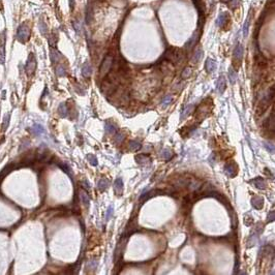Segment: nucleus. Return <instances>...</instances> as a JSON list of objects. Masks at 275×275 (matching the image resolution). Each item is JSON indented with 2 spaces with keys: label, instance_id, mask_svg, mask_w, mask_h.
<instances>
[{
  "label": "nucleus",
  "instance_id": "obj_26",
  "mask_svg": "<svg viewBox=\"0 0 275 275\" xmlns=\"http://www.w3.org/2000/svg\"><path fill=\"white\" fill-rule=\"evenodd\" d=\"M128 147H129V150L138 151L142 148V145H141V143H139V142H137V141H129Z\"/></svg>",
  "mask_w": 275,
  "mask_h": 275
},
{
  "label": "nucleus",
  "instance_id": "obj_39",
  "mask_svg": "<svg viewBox=\"0 0 275 275\" xmlns=\"http://www.w3.org/2000/svg\"><path fill=\"white\" fill-rule=\"evenodd\" d=\"M239 5V0H230L229 1V6L232 9H235Z\"/></svg>",
  "mask_w": 275,
  "mask_h": 275
},
{
  "label": "nucleus",
  "instance_id": "obj_11",
  "mask_svg": "<svg viewBox=\"0 0 275 275\" xmlns=\"http://www.w3.org/2000/svg\"><path fill=\"white\" fill-rule=\"evenodd\" d=\"M114 192L117 195H121L123 192V182L121 178H117L114 182Z\"/></svg>",
  "mask_w": 275,
  "mask_h": 275
},
{
  "label": "nucleus",
  "instance_id": "obj_37",
  "mask_svg": "<svg viewBox=\"0 0 275 275\" xmlns=\"http://www.w3.org/2000/svg\"><path fill=\"white\" fill-rule=\"evenodd\" d=\"M87 268L88 269H95L96 268V266H97V261H95V260H92V261H89V262L87 263Z\"/></svg>",
  "mask_w": 275,
  "mask_h": 275
},
{
  "label": "nucleus",
  "instance_id": "obj_3",
  "mask_svg": "<svg viewBox=\"0 0 275 275\" xmlns=\"http://www.w3.org/2000/svg\"><path fill=\"white\" fill-rule=\"evenodd\" d=\"M113 62H114L113 55L108 54L106 57H104V61H102V63L101 65V68H99V74H101V76H106V74H108L110 69L112 68Z\"/></svg>",
  "mask_w": 275,
  "mask_h": 275
},
{
  "label": "nucleus",
  "instance_id": "obj_30",
  "mask_svg": "<svg viewBox=\"0 0 275 275\" xmlns=\"http://www.w3.org/2000/svg\"><path fill=\"white\" fill-rule=\"evenodd\" d=\"M192 111H193V106H188L186 107V109H184L183 112H182V115H181V119H184V118H186L188 115H189L190 113H192Z\"/></svg>",
  "mask_w": 275,
  "mask_h": 275
},
{
  "label": "nucleus",
  "instance_id": "obj_27",
  "mask_svg": "<svg viewBox=\"0 0 275 275\" xmlns=\"http://www.w3.org/2000/svg\"><path fill=\"white\" fill-rule=\"evenodd\" d=\"M202 56H203L202 49H198V50L195 52V55H193V57H192V62H193V63H198V62L201 60Z\"/></svg>",
  "mask_w": 275,
  "mask_h": 275
},
{
  "label": "nucleus",
  "instance_id": "obj_10",
  "mask_svg": "<svg viewBox=\"0 0 275 275\" xmlns=\"http://www.w3.org/2000/svg\"><path fill=\"white\" fill-rule=\"evenodd\" d=\"M251 205L255 207V209H262L264 206V199L260 195H255L251 199Z\"/></svg>",
  "mask_w": 275,
  "mask_h": 275
},
{
  "label": "nucleus",
  "instance_id": "obj_15",
  "mask_svg": "<svg viewBox=\"0 0 275 275\" xmlns=\"http://www.w3.org/2000/svg\"><path fill=\"white\" fill-rule=\"evenodd\" d=\"M243 53H244V49L242 45H237V47L235 48L234 50V57L238 60H241L242 57H243Z\"/></svg>",
  "mask_w": 275,
  "mask_h": 275
},
{
  "label": "nucleus",
  "instance_id": "obj_6",
  "mask_svg": "<svg viewBox=\"0 0 275 275\" xmlns=\"http://www.w3.org/2000/svg\"><path fill=\"white\" fill-rule=\"evenodd\" d=\"M126 241H127V236H123L122 239L120 240V242L118 243L117 247L115 249V253H114V261H115V262L120 261V258L123 253L125 245H126Z\"/></svg>",
  "mask_w": 275,
  "mask_h": 275
},
{
  "label": "nucleus",
  "instance_id": "obj_33",
  "mask_svg": "<svg viewBox=\"0 0 275 275\" xmlns=\"http://www.w3.org/2000/svg\"><path fill=\"white\" fill-rule=\"evenodd\" d=\"M4 58H5V55H4V41H2V45H0V63H4Z\"/></svg>",
  "mask_w": 275,
  "mask_h": 275
},
{
  "label": "nucleus",
  "instance_id": "obj_31",
  "mask_svg": "<svg viewBox=\"0 0 275 275\" xmlns=\"http://www.w3.org/2000/svg\"><path fill=\"white\" fill-rule=\"evenodd\" d=\"M192 69L190 67H186V68H184L182 74H181V77H182V79H187L192 76Z\"/></svg>",
  "mask_w": 275,
  "mask_h": 275
},
{
  "label": "nucleus",
  "instance_id": "obj_22",
  "mask_svg": "<svg viewBox=\"0 0 275 275\" xmlns=\"http://www.w3.org/2000/svg\"><path fill=\"white\" fill-rule=\"evenodd\" d=\"M92 20H93V9L91 4L89 3L87 6V9H86V22L89 24V23H91Z\"/></svg>",
  "mask_w": 275,
  "mask_h": 275
},
{
  "label": "nucleus",
  "instance_id": "obj_25",
  "mask_svg": "<svg viewBox=\"0 0 275 275\" xmlns=\"http://www.w3.org/2000/svg\"><path fill=\"white\" fill-rule=\"evenodd\" d=\"M80 199H81V201H82L83 204H85L86 206L89 205V202H90L89 195H88V193L86 192L85 190H82V192H80Z\"/></svg>",
  "mask_w": 275,
  "mask_h": 275
},
{
  "label": "nucleus",
  "instance_id": "obj_4",
  "mask_svg": "<svg viewBox=\"0 0 275 275\" xmlns=\"http://www.w3.org/2000/svg\"><path fill=\"white\" fill-rule=\"evenodd\" d=\"M30 36V29L26 24H22L18 29L17 32V38L21 43H25L29 39Z\"/></svg>",
  "mask_w": 275,
  "mask_h": 275
},
{
  "label": "nucleus",
  "instance_id": "obj_8",
  "mask_svg": "<svg viewBox=\"0 0 275 275\" xmlns=\"http://www.w3.org/2000/svg\"><path fill=\"white\" fill-rule=\"evenodd\" d=\"M264 127L269 130H271L272 132H274L275 130V125H274V111L271 112V114H270L269 118L265 121L264 123Z\"/></svg>",
  "mask_w": 275,
  "mask_h": 275
},
{
  "label": "nucleus",
  "instance_id": "obj_32",
  "mask_svg": "<svg viewBox=\"0 0 275 275\" xmlns=\"http://www.w3.org/2000/svg\"><path fill=\"white\" fill-rule=\"evenodd\" d=\"M171 151L169 150V149H164V150L162 151V157L164 158L165 160H169L170 158H171Z\"/></svg>",
  "mask_w": 275,
  "mask_h": 275
},
{
  "label": "nucleus",
  "instance_id": "obj_41",
  "mask_svg": "<svg viewBox=\"0 0 275 275\" xmlns=\"http://www.w3.org/2000/svg\"><path fill=\"white\" fill-rule=\"evenodd\" d=\"M171 101H172V97H171V96H167V97H165V98L164 99V101H162V107H164V108H165L167 106H169L170 102H171Z\"/></svg>",
  "mask_w": 275,
  "mask_h": 275
},
{
  "label": "nucleus",
  "instance_id": "obj_1",
  "mask_svg": "<svg viewBox=\"0 0 275 275\" xmlns=\"http://www.w3.org/2000/svg\"><path fill=\"white\" fill-rule=\"evenodd\" d=\"M183 58H184L183 51L180 50V49H177V48L168 49V50L165 52L164 56H162V59L168 60V61L172 62L173 64L181 63Z\"/></svg>",
  "mask_w": 275,
  "mask_h": 275
},
{
  "label": "nucleus",
  "instance_id": "obj_34",
  "mask_svg": "<svg viewBox=\"0 0 275 275\" xmlns=\"http://www.w3.org/2000/svg\"><path fill=\"white\" fill-rule=\"evenodd\" d=\"M124 134H117L115 137H114V141H115L116 144H121L124 140Z\"/></svg>",
  "mask_w": 275,
  "mask_h": 275
},
{
  "label": "nucleus",
  "instance_id": "obj_7",
  "mask_svg": "<svg viewBox=\"0 0 275 275\" xmlns=\"http://www.w3.org/2000/svg\"><path fill=\"white\" fill-rule=\"evenodd\" d=\"M225 171L228 176L233 178V177H235L237 173H238V165L235 164L234 162H229L228 164L225 165Z\"/></svg>",
  "mask_w": 275,
  "mask_h": 275
},
{
  "label": "nucleus",
  "instance_id": "obj_29",
  "mask_svg": "<svg viewBox=\"0 0 275 275\" xmlns=\"http://www.w3.org/2000/svg\"><path fill=\"white\" fill-rule=\"evenodd\" d=\"M60 57H61V55H60L59 52H57V51L54 50V49H52V50H51V59H52L53 63H56V62L59 60Z\"/></svg>",
  "mask_w": 275,
  "mask_h": 275
},
{
  "label": "nucleus",
  "instance_id": "obj_2",
  "mask_svg": "<svg viewBox=\"0 0 275 275\" xmlns=\"http://www.w3.org/2000/svg\"><path fill=\"white\" fill-rule=\"evenodd\" d=\"M211 104H212V101L211 102H209V104H206V101H205L204 102H202V104L198 107V109L195 110V118H197L198 120L201 121L203 119H205V118L210 114Z\"/></svg>",
  "mask_w": 275,
  "mask_h": 275
},
{
  "label": "nucleus",
  "instance_id": "obj_45",
  "mask_svg": "<svg viewBox=\"0 0 275 275\" xmlns=\"http://www.w3.org/2000/svg\"><path fill=\"white\" fill-rule=\"evenodd\" d=\"M8 117H9V114H8V115L4 117V121H3V126H4V128H5L6 126H8Z\"/></svg>",
  "mask_w": 275,
  "mask_h": 275
},
{
  "label": "nucleus",
  "instance_id": "obj_38",
  "mask_svg": "<svg viewBox=\"0 0 275 275\" xmlns=\"http://www.w3.org/2000/svg\"><path fill=\"white\" fill-rule=\"evenodd\" d=\"M39 30H41V32L44 34V35H45V34L47 33V31H48V29H47V25L43 22V21L39 22Z\"/></svg>",
  "mask_w": 275,
  "mask_h": 275
},
{
  "label": "nucleus",
  "instance_id": "obj_16",
  "mask_svg": "<svg viewBox=\"0 0 275 275\" xmlns=\"http://www.w3.org/2000/svg\"><path fill=\"white\" fill-rule=\"evenodd\" d=\"M104 130H106V134H110V136H113V134H115L116 131H117V127H116L112 122H106Z\"/></svg>",
  "mask_w": 275,
  "mask_h": 275
},
{
  "label": "nucleus",
  "instance_id": "obj_18",
  "mask_svg": "<svg viewBox=\"0 0 275 275\" xmlns=\"http://www.w3.org/2000/svg\"><path fill=\"white\" fill-rule=\"evenodd\" d=\"M97 186H98V189L99 190L104 192V190H106L107 188L110 186V181H109L107 178H101V180L98 181V184H97Z\"/></svg>",
  "mask_w": 275,
  "mask_h": 275
},
{
  "label": "nucleus",
  "instance_id": "obj_21",
  "mask_svg": "<svg viewBox=\"0 0 275 275\" xmlns=\"http://www.w3.org/2000/svg\"><path fill=\"white\" fill-rule=\"evenodd\" d=\"M137 231V223L134 219H131L129 221V223L127 225V229H126V236L132 234L134 232Z\"/></svg>",
  "mask_w": 275,
  "mask_h": 275
},
{
  "label": "nucleus",
  "instance_id": "obj_36",
  "mask_svg": "<svg viewBox=\"0 0 275 275\" xmlns=\"http://www.w3.org/2000/svg\"><path fill=\"white\" fill-rule=\"evenodd\" d=\"M56 73L59 77H62V76H65V74H66V71H65L64 67L62 66V65H60V66H58L57 68H56Z\"/></svg>",
  "mask_w": 275,
  "mask_h": 275
},
{
  "label": "nucleus",
  "instance_id": "obj_47",
  "mask_svg": "<svg viewBox=\"0 0 275 275\" xmlns=\"http://www.w3.org/2000/svg\"><path fill=\"white\" fill-rule=\"evenodd\" d=\"M220 1H221V2H229L230 0H220Z\"/></svg>",
  "mask_w": 275,
  "mask_h": 275
},
{
  "label": "nucleus",
  "instance_id": "obj_42",
  "mask_svg": "<svg viewBox=\"0 0 275 275\" xmlns=\"http://www.w3.org/2000/svg\"><path fill=\"white\" fill-rule=\"evenodd\" d=\"M265 147H266V149L269 152L271 153H274V146L272 145V144H269V143H265Z\"/></svg>",
  "mask_w": 275,
  "mask_h": 275
},
{
  "label": "nucleus",
  "instance_id": "obj_17",
  "mask_svg": "<svg viewBox=\"0 0 275 275\" xmlns=\"http://www.w3.org/2000/svg\"><path fill=\"white\" fill-rule=\"evenodd\" d=\"M91 74H92L91 65L88 63V62H86L82 67V74L85 77V78H89V77L91 76Z\"/></svg>",
  "mask_w": 275,
  "mask_h": 275
},
{
  "label": "nucleus",
  "instance_id": "obj_19",
  "mask_svg": "<svg viewBox=\"0 0 275 275\" xmlns=\"http://www.w3.org/2000/svg\"><path fill=\"white\" fill-rule=\"evenodd\" d=\"M225 87H227V84H225V77L221 76L217 81V90L219 91V93H222L225 90Z\"/></svg>",
  "mask_w": 275,
  "mask_h": 275
},
{
  "label": "nucleus",
  "instance_id": "obj_43",
  "mask_svg": "<svg viewBox=\"0 0 275 275\" xmlns=\"http://www.w3.org/2000/svg\"><path fill=\"white\" fill-rule=\"evenodd\" d=\"M275 219V216H274V211H271L269 214H268V221H273Z\"/></svg>",
  "mask_w": 275,
  "mask_h": 275
},
{
  "label": "nucleus",
  "instance_id": "obj_14",
  "mask_svg": "<svg viewBox=\"0 0 275 275\" xmlns=\"http://www.w3.org/2000/svg\"><path fill=\"white\" fill-rule=\"evenodd\" d=\"M205 67H206V71L208 73H212L216 68V62L213 59H211V58H208L206 61V64H205Z\"/></svg>",
  "mask_w": 275,
  "mask_h": 275
},
{
  "label": "nucleus",
  "instance_id": "obj_46",
  "mask_svg": "<svg viewBox=\"0 0 275 275\" xmlns=\"http://www.w3.org/2000/svg\"><path fill=\"white\" fill-rule=\"evenodd\" d=\"M69 5H71V8L73 9L74 6V0H69Z\"/></svg>",
  "mask_w": 275,
  "mask_h": 275
},
{
  "label": "nucleus",
  "instance_id": "obj_44",
  "mask_svg": "<svg viewBox=\"0 0 275 275\" xmlns=\"http://www.w3.org/2000/svg\"><path fill=\"white\" fill-rule=\"evenodd\" d=\"M59 167L61 168V169H63V171H64V172H66V173H68V170H69V168L67 167L66 165H64V164H59Z\"/></svg>",
  "mask_w": 275,
  "mask_h": 275
},
{
  "label": "nucleus",
  "instance_id": "obj_40",
  "mask_svg": "<svg viewBox=\"0 0 275 275\" xmlns=\"http://www.w3.org/2000/svg\"><path fill=\"white\" fill-rule=\"evenodd\" d=\"M249 19H247L245 22V24H244V27H243V35L244 36H247L248 34V28H249Z\"/></svg>",
  "mask_w": 275,
  "mask_h": 275
},
{
  "label": "nucleus",
  "instance_id": "obj_13",
  "mask_svg": "<svg viewBox=\"0 0 275 275\" xmlns=\"http://www.w3.org/2000/svg\"><path fill=\"white\" fill-rule=\"evenodd\" d=\"M251 183H253V185H255L257 188H258V189H265V188H266V182H265L264 179L261 178V177L255 178L252 181H251Z\"/></svg>",
  "mask_w": 275,
  "mask_h": 275
},
{
  "label": "nucleus",
  "instance_id": "obj_5",
  "mask_svg": "<svg viewBox=\"0 0 275 275\" xmlns=\"http://www.w3.org/2000/svg\"><path fill=\"white\" fill-rule=\"evenodd\" d=\"M35 67H36L35 56H34L33 53H30L29 56H28L26 66H25V69H26V73H27L28 76H31V74H34V71H35Z\"/></svg>",
  "mask_w": 275,
  "mask_h": 275
},
{
  "label": "nucleus",
  "instance_id": "obj_9",
  "mask_svg": "<svg viewBox=\"0 0 275 275\" xmlns=\"http://www.w3.org/2000/svg\"><path fill=\"white\" fill-rule=\"evenodd\" d=\"M199 36H200L199 32H198V31H195V33L192 34V36L190 37L189 39H188V41H187V43L185 44V48L187 49V50H192V49L193 48V47H195V44H197L198 39H199Z\"/></svg>",
  "mask_w": 275,
  "mask_h": 275
},
{
  "label": "nucleus",
  "instance_id": "obj_23",
  "mask_svg": "<svg viewBox=\"0 0 275 275\" xmlns=\"http://www.w3.org/2000/svg\"><path fill=\"white\" fill-rule=\"evenodd\" d=\"M136 160L138 164L140 165H145L147 162L150 160V158H149L148 155H145V154H139L136 156Z\"/></svg>",
  "mask_w": 275,
  "mask_h": 275
},
{
  "label": "nucleus",
  "instance_id": "obj_28",
  "mask_svg": "<svg viewBox=\"0 0 275 275\" xmlns=\"http://www.w3.org/2000/svg\"><path fill=\"white\" fill-rule=\"evenodd\" d=\"M229 80L232 84L236 83V81H237V73L234 71L233 67H231L229 69Z\"/></svg>",
  "mask_w": 275,
  "mask_h": 275
},
{
  "label": "nucleus",
  "instance_id": "obj_35",
  "mask_svg": "<svg viewBox=\"0 0 275 275\" xmlns=\"http://www.w3.org/2000/svg\"><path fill=\"white\" fill-rule=\"evenodd\" d=\"M87 159L89 160L90 165H97V158L95 157V155H93V154H88V155H87Z\"/></svg>",
  "mask_w": 275,
  "mask_h": 275
},
{
  "label": "nucleus",
  "instance_id": "obj_20",
  "mask_svg": "<svg viewBox=\"0 0 275 275\" xmlns=\"http://www.w3.org/2000/svg\"><path fill=\"white\" fill-rule=\"evenodd\" d=\"M31 131L34 136H41V134L45 132V129H44V127L41 124H34L31 128Z\"/></svg>",
  "mask_w": 275,
  "mask_h": 275
},
{
  "label": "nucleus",
  "instance_id": "obj_24",
  "mask_svg": "<svg viewBox=\"0 0 275 275\" xmlns=\"http://www.w3.org/2000/svg\"><path fill=\"white\" fill-rule=\"evenodd\" d=\"M58 113L61 117H66L67 113H68V109H67V106L65 104H61L58 108Z\"/></svg>",
  "mask_w": 275,
  "mask_h": 275
},
{
  "label": "nucleus",
  "instance_id": "obj_12",
  "mask_svg": "<svg viewBox=\"0 0 275 275\" xmlns=\"http://www.w3.org/2000/svg\"><path fill=\"white\" fill-rule=\"evenodd\" d=\"M229 14L228 13H221L219 16H218L217 20H216V25H217L218 27H222L223 25L225 24V23L228 22V20H229Z\"/></svg>",
  "mask_w": 275,
  "mask_h": 275
}]
</instances>
